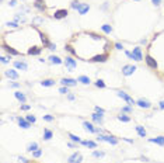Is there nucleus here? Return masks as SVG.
<instances>
[{"instance_id":"f257e3e1","label":"nucleus","mask_w":164,"mask_h":163,"mask_svg":"<svg viewBox=\"0 0 164 163\" xmlns=\"http://www.w3.org/2000/svg\"><path fill=\"white\" fill-rule=\"evenodd\" d=\"M97 141L98 142H108L111 145H117L118 143V139L112 135H104L102 132L101 134H97Z\"/></svg>"},{"instance_id":"f03ea898","label":"nucleus","mask_w":164,"mask_h":163,"mask_svg":"<svg viewBox=\"0 0 164 163\" xmlns=\"http://www.w3.org/2000/svg\"><path fill=\"white\" fill-rule=\"evenodd\" d=\"M65 68L67 72H75L77 68V62L76 59H73L72 56H66L65 58Z\"/></svg>"},{"instance_id":"7ed1b4c3","label":"nucleus","mask_w":164,"mask_h":163,"mask_svg":"<svg viewBox=\"0 0 164 163\" xmlns=\"http://www.w3.org/2000/svg\"><path fill=\"white\" fill-rule=\"evenodd\" d=\"M132 56H133V61L140 62V61L143 59V49H142V46H136V48H133V49H132Z\"/></svg>"},{"instance_id":"20e7f679","label":"nucleus","mask_w":164,"mask_h":163,"mask_svg":"<svg viewBox=\"0 0 164 163\" xmlns=\"http://www.w3.org/2000/svg\"><path fill=\"white\" fill-rule=\"evenodd\" d=\"M1 48H3V49H4L7 54L10 55V56H11V55H14V56H18V55H21L20 52H18V51H17V49H16V48H13L11 45L6 44L4 41H1Z\"/></svg>"},{"instance_id":"39448f33","label":"nucleus","mask_w":164,"mask_h":163,"mask_svg":"<svg viewBox=\"0 0 164 163\" xmlns=\"http://www.w3.org/2000/svg\"><path fill=\"white\" fill-rule=\"evenodd\" d=\"M117 94H118V97H121L122 100H125V101H126L129 106H135V104H136V101H135V100H133V98H132L129 94H126L125 91L119 90V91H117Z\"/></svg>"},{"instance_id":"423d86ee","label":"nucleus","mask_w":164,"mask_h":163,"mask_svg":"<svg viewBox=\"0 0 164 163\" xmlns=\"http://www.w3.org/2000/svg\"><path fill=\"white\" fill-rule=\"evenodd\" d=\"M67 14H69V11L66 10V9H60V10H56L52 14V17H54L55 20H62V18H66L67 17Z\"/></svg>"},{"instance_id":"0eeeda50","label":"nucleus","mask_w":164,"mask_h":163,"mask_svg":"<svg viewBox=\"0 0 164 163\" xmlns=\"http://www.w3.org/2000/svg\"><path fill=\"white\" fill-rule=\"evenodd\" d=\"M146 63H147V66H149V68H152V69H154V70L159 68V63H157V61H156V59H154V58H153V56H152L150 54L146 55Z\"/></svg>"},{"instance_id":"6e6552de","label":"nucleus","mask_w":164,"mask_h":163,"mask_svg":"<svg viewBox=\"0 0 164 163\" xmlns=\"http://www.w3.org/2000/svg\"><path fill=\"white\" fill-rule=\"evenodd\" d=\"M136 70V66L135 65H125L122 66V75L123 76H131L133 75V72Z\"/></svg>"},{"instance_id":"1a4fd4ad","label":"nucleus","mask_w":164,"mask_h":163,"mask_svg":"<svg viewBox=\"0 0 164 163\" xmlns=\"http://www.w3.org/2000/svg\"><path fill=\"white\" fill-rule=\"evenodd\" d=\"M62 86H67V87H73L77 85V79H72V77H63L60 80Z\"/></svg>"},{"instance_id":"9d476101","label":"nucleus","mask_w":164,"mask_h":163,"mask_svg":"<svg viewBox=\"0 0 164 163\" xmlns=\"http://www.w3.org/2000/svg\"><path fill=\"white\" fill-rule=\"evenodd\" d=\"M81 162H83V156H81V153L79 152H75L67 159V163H81Z\"/></svg>"},{"instance_id":"9b49d317","label":"nucleus","mask_w":164,"mask_h":163,"mask_svg":"<svg viewBox=\"0 0 164 163\" xmlns=\"http://www.w3.org/2000/svg\"><path fill=\"white\" fill-rule=\"evenodd\" d=\"M34 7H35L38 11H41V13L46 11V9H48L44 0H35V1H34Z\"/></svg>"},{"instance_id":"f8f14e48","label":"nucleus","mask_w":164,"mask_h":163,"mask_svg":"<svg viewBox=\"0 0 164 163\" xmlns=\"http://www.w3.org/2000/svg\"><path fill=\"white\" fill-rule=\"evenodd\" d=\"M136 106H139L140 108H152V104H150V101L149 100H146V98H139L138 101H136Z\"/></svg>"},{"instance_id":"ddd939ff","label":"nucleus","mask_w":164,"mask_h":163,"mask_svg":"<svg viewBox=\"0 0 164 163\" xmlns=\"http://www.w3.org/2000/svg\"><path fill=\"white\" fill-rule=\"evenodd\" d=\"M108 58H109L108 52H105V54H100V55H97V56H94V58L91 59V62H100V63H102V62H105Z\"/></svg>"},{"instance_id":"4468645a","label":"nucleus","mask_w":164,"mask_h":163,"mask_svg":"<svg viewBox=\"0 0 164 163\" xmlns=\"http://www.w3.org/2000/svg\"><path fill=\"white\" fill-rule=\"evenodd\" d=\"M16 120H17V122H18V125H20L21 128H24V130H28V128H31V122H28L25 118H22V117H17Z\"/></svg>"},{"instance_id":"2eb2a0df","label":"nucleus","mask_w":164,"mask_h":163,"mask_svg":"<svg viewBox=\"0 0 164 163\" xmlns=\"http://www.w3.org/2000/svg\"><path fill=\"white\" fill-rule=\"evenodd\" d=\"M91 120L94 121L96 124L101 125V124L104 122V115H102V114H100V113H93V114H91Z\"/></svg>"},{"instance_id":"dca6fc26","label":"nucleus","mask_w":164,"mask_h":163,"mask_svg":"<svg viewBox=\"0 0 164 163\" xmlns=\"http://www.w3.org/2000/svg\"><path fill=\"white\" fill-rule=\"evenodd\" d=\"M14 68L18 69V70H27V69H28V65H27V62H24V61H14Z\"/></svg>"},{"instance_id":"f3484780","label":"nucleus","mask_w":164,"mask_h":163,"mask_svg":"<svg viewBox=\"0 0 164 163\" xmlns=\"http://www.w3.org/2000/svg\"><path fill=\"white\" fill-rule=\"evenodd\" d=\"M4 75L9 77V79H13V80H17L18 79V73L16 72V69H7L4 72Z\"/></svg>"},{"instance_id":"a211bd4d","label":"nucleus","mask_w":164,"mask_h":163,"mask_svg":"<svg viewBox=\"0 0 164 163\" xmlns=\"http://www.w3.org/2000/svg\"><path fill=\"white\" fill-rule=\"evenodd\" d=\"M83 127H84V130L88 131V132H91V134H96V131H97V127H94L91 122H88V121H83Z\"/></svg>"},{"instance_id":"6ab92c4d","label":"nucleus","mask_w":164,"mask_h":163,"mask_svg":"<svg viewBox=\"0 0 164 163\" xmlns=\"http://www.w3.org/2000/svg\"><path fill=\"white\" fill-rule=\"evenodd\" d=\"M90 10V6H88V3H80V6H79V9H77V11H79V14H86L87 11Z\"/></svg>"},{"instance_id":"aec40b11","label":"nucleus","mask_w":164,"mask_h":163,"mask_svg":"<svg viewBox=\"0 0 164 163\" xmlns=\"http://www.w3.org/2000/svg\"><path fill=\"white\" fill-rule=\"evenodd\" d=\"M14 96H16V98H17L21 104H24V103L27 101V96H25L24 93H21V91H18V90H17V91H14Z\"/></svg>"},{"instance_id":"412c9836","label":"nucleus","mask_w":164,"mask_h":163,"mask_svg":"<svg viewBox=\"0 0 164 163\" xmlns=\"http://www.w3.org/2000/svg\"><path fill=\"white\" fill-rule=\"evenodd\" d=\"M14 21L16 23H27V17H25V14L24 13H18V14H16L14 16Z\"/></svg>"},{"instance_id":"4be33fe9","label":"nucleus","mask_w":164,"mask_h":163,"mask_svg":"<svg viewBox=\"0 0 164 163\" xmlns=\"http://www.w3.org/2000/svg\"><path fill=\"white\" fill-rule=\"evenodd\" d=\"M48 61H49L52 65H60V63H62V59H60L59 56H56V55H51V56L48 58Z\"/></svg>"},{"instance_id":"5701e85b","label":"nucleus","mask_w":164,"mask_h":163,"mask_svg":"<svg viewBox=\"0 0 164 163\" xmlns=\"http://www.w3.org/2000/svg\"><path fill=\"white\" fill-rule=\"evenodd\" d=\"M80 143L83 146H86V148H91V149H96L97 148V142H94V141H81Z\"/></svg>"},{"instance_id":"b1692460","label":"nucleus","mask_w":164,"mask_h":163,"mask_svg":"<svg viewBox=\"0 0 164 163\" xmlns=\"http://www.w3.org/2000/svg\"><path fill=\"white\" fill-rule=\"evenodd\" d=\"M136 128V132H138V135L140 136V138H146V130H144V127H142V125H136L135 127Z\"/></svg>"},{"instance_id":"393cba45","label":"nucleus","mask_w":164,"mask_h":163,"mask_svg":"<svg viewBox=\"0 0 164 163\" xmlns=\"http://www.w3.org/2000/svg\"><path fill=\"white\" fill-rule=\"evenodd\" d=\"M149 142H152V143H157V145H160V146H164V136H157V138H150Z\"/></svg>"},{"instance_id":"a878e982","label":"nucleus","mask_w":164,"mask_h":163,"mask_svg":"<svg viewBox=\"0 0 164 163\" xmlns=\"http://www.w3.org/2000/svg\"><path fill=\"white\" fill-rule=\"evenodd\" d=\"M37 149H39V146H38L37 142H30V143L27 145V151H28V152L33 153L34 151H37Z\"/></svg>"},{"instance_id":"bb28decb","label":"nucleus","mask_w":164,"mask_h":163,"mask_svg":"<svg viewBox=\"0 0 164 163\" xmlns=\"http://www.w3.org/2000/svg\"><path fill=\"white\" fill-rule=\"evenodd\" d=\"M55 83H56V82H55L54 79H44V80L41 82V85H42L44 87H51V86H55Z\"/></svg>"},{"instance_id":"cd10ccee","label":"nucleus","mask_w":164,"mask_h":163,"mask_svg":"<svg viewBox=\"0 0 164 163\" xmlns=\"http://www.w3.org/2000/svg\"><path fill=\"white\" fill-rule=\"evenodd\" d=\"M77 82H80V83H83V85H90V83H91V80H90L88 76H79L77 77Z\"/></svg>"},{"instance_id":"c85d7f7f","label":"nucleus","mask_w":164,"mask_h":163,"mask_svg":"<svg viewBox=\"0 0 164 163\" xmlns=\"http://www.w3.org/2000/svg\"><path fill=\"white\" fill-rule=\"evenodd\" d=\"M52 136H54L52 131L48 130V128H45V130H44V139H45V141H49V139H51Z\"/></svg>"},{"instance_id":"c756f323","label":"nucleus","mask_w":164,"mask_h":163,"mask_svg":"<svg viewBox=\"0 0 164 163\" xmlns=\"http://www.w3.org/2000/svg\"><path fill=\"white\" fill-rule=\"evenodd\" d=\"M101 30H102L105 34H111V33H112V27H111L109 24H104V25H101Z\"/></svg>"},{"instance_id":"7c9ffc66","label":"nucleus","mask_w":164,"mask_h":163,"mask_svg":"<svg viewBox=\"0 0 164 163\" xmlns=\"http://www.w3.org/2000/svg\"><path fill=\"white\" fill-rule=\"evenodd\" d=\"M117 118L119 121H122V122H129V121H131V117H128V115H125V114H119Z\"/></svg>"},{"instance_id":"2f4dec72","label":"nucleus","mask_w":164,"mask_h":163,"mask_svg":"<svg viewBox=\"0 0 164 163\" xmlns=\"http://www.w3.org/2000/svg\"><path fill=\"white\" fill-rule=\"evenodd\" d=\"M93 156H94V158H97V159H100V158H104V156H105V153L102 152V151H94V152H93Z\"/></svg>"},{"instance_id":"473e14b6","label":"nucleus","mask_w":164,"mask_h":163,"mask_svg":"<svg viewBox=\"0 0 164 163\" xmlns=\"http://www.w3.org/2000/svg\"><path fill=\"white\" fill-rule=\"evenodd\" d=\"M44 23V18H41V17H35L33 20V25H39V24H42Z\"/></svg>"},{"instance_id":"72a5a7b5","label":"nucleus","mask_w":164,"mask_h":163,"mask_svg":"<svg viewBox=\"0 0 164 163\" xmlns=\"http://www.w3.org/2000/svg\"><path fill=\"white\" fill-rule=\"evenodd\" d=\"M9 28H14V30H18V23H16V21H11V23H7L6 24Z\"/></svg>"},{"instance_id":"f704fd0d","label":"nucleus","mask_w":164,"mask_h":163,"mask_svg":"<svg viewBox=\"0 0 164 163\" xmlns=\"http://www.w3.org/2000/svg\"><path fill=\"white\" fill-rule=\"evenodd\" d=\"M59 93H60V94H69V93H70V91H69V87L62 86L60 89H59Z\"/></svg>"},{"instance_id":"c9c22d12","label":"nucleus","mask_w":164,"mask_h":163,"mask_svg":"<svg viewBox=\"0 0 164 163\" xmlns=\"http://www.w3.org/2000/svg\"><path fill=\"white\" fill-rule=\"evenodd\" d=\"M41 155H42V149H37V151L33 152V158L38 159V158H41Z\"/></svg>"},{"instance_id":"e433bc0d","label":"nucleus","mask_w":164,"mask_h":163,"mask_svg":"<svg viewBox=\"0 0 164 163\" xmlns=\"http://www.w3.org/2000/svg\"><path fill=\"white\" fill-rule=\"evenodd\" d=\"M79 6H80V1H79V0H73V1L70 3V7H72V9H75V10L79 9Z\"/></svg>"},{"instance_id":"4c0bfd02","label":"nucleus","mask_w":164,"mask_h":163,"mask_svg":"<svg viewBox=\"0 0 164 163\" xmlns=\"http://www.w3.org/2000/svg\"><path fill=\"white\" fill-rule=\"evenodd\" d=\"M10 61H11L10 55H9V56H1V58H0V62H1V63H9Z\"/></svg>"},{"instance_id":"58836bf2","label":"nucleus","mask_w":164,"mask_h":163,"mask_svg":"<svg viewBox=\"0 0 164 163\" xmlns=\"http://www.w3.org/2000/svg\"><path fill=\"white\" fill-rule=\"evenodd\" d=\"M69 138H70L73 142H77V143H80V142H81V139H80L79 136H76V135H73V134H69Z\"/></svg>"},{"instance_id":"ea45409f","label":"nucleus","mask_w":164,"mask_h":163,"mask_svg":"<svg viewBox=\"0 0 164 163\" xmlns=\"http://www.w3.org/2000/svg\"><path fill=\"white\" fill-rule=\"evenodd\" d=\"M42 118H44V121H46V122H52V121H55L54 115H42Z\"/></svg>"},{"instance_id":"a19ab883","label":"nucleus","mask_w":164,"mask_h":163,"mask_svg":"<svg viewBox=\"0 0 164 163\" xmlns=\"http://www.w3.org/2000/svg\"><path fill=\"white\" fill-rule=\"evenodd\" d=\"M25 120L28 121V122H31V124H34V122H35V121H37V118H35V117H34V115H31V114H28V115H27V117H25Z\"/></svg>"},{"instance_id":"79ce46f5","label":"nucleus","mask_w":164,"mask_h":163,"mask_svg":"<svg viewBox=\"0 0 164 163\" xmlns=\"http://www.w3.org/2000/svg\"><path fill=\"white\" fill-rule=\"evenodd\" d=\"M17 159H18V162L20 163H31L27 158H24V156H17Z\"/></svg>"},{"instance_id":"37998d69","label":"nucleus","mask_w":164,"mask_h":163,"mask_svg":"<svg viewBox=\"0 0 164 163\" xmlns=\"http://www.w3.org/2000/svg\"><path fill=\"white\" fill-rule=\"evenodd\" d=\"M121 111L122 113H132V106H125V107H122Z\"/></svg>"},{"instance_id":"c03bdc74","label":"nucleus","mask_w":164,"mask_h":163,"mask_svg":"<svg viewBox=\"0 0 164 163\" xmlns=\"http://www.w3.org/2000/svg\"><path fill=\"white\" fill-rule=\"evenodd\" d=\"M96 86L101 87V89H104V87H105V83H104L102 80H97V82H96Z\"/></svg>"},{"instance_id":"a18cd8bd","label":"nucleus","mask_w":164,"mask_h":163,"mask_svg":"<svg viewBox=\"0 0 164 163\" xmlns=\"http://www.w3.org/2000/svg\"><path fill=\"white\" fill-rule=\"evenodd\" d=\"M115 48H117L118 51H122V49H123V45L121 42H115Z\"/></svg>"},{"instance_id":"49530a36","label":"nucleus","mask_w":164,"mask_h":163,"mask_svg":"<svg viewBox=\"0 0 164 163\" xmlns=\"http://www.w3.org/2000/svg\"><path fill=\"white\" fill-rule=\"evenodd\" d=\"M30 108H31V106H28V104H21V110H22V111H28Z\"/></svg>"},{"instance_id":"de8ad7c7","label":"nucleus","mask_w":164,"mask_h":163,"mask_svg":"<svg viewBox=\"0 0 164 163\" xmlns=\"http://www.w3.org/2000/svg\"><path fill=\"white\" fill-rule=\"evenodd\" d=\"M48 49L49 51H56V44H49L48 45Z\"/></svg>"},{"instance_id":"09e8293b","label":"nucleus","mask_w":164,"mask_h":163,"mask_svg":"<svg viewBox=\"0 0 164 163\" xmlns=\"http://www.w3.org/2000/svg\"><path fill=\"white\" fill-rule=\"evenodd\" d=\"M152 3H153L156 7H157V6H160V4L163 3V0H152Z\"/></svg>"},{"instance_id":"8fccbe9b","label":"nucleus","mask_w":164,"mask_h":163,"mask_svg":"<svg viewBox=\"0 0 164 163\" xmlns=\"http://www.w3.org/2000/svg\"><path fill=\"white\" fill-rule=\"evenodd\" d=\"M96 113H100V114H104V113H105V110H104V108H101V107H98V106H97V107H96Z\"/></svg>"},{"instance_id":"3c124183","label":"nucleus","mask_w":164,"mask_h":163,"mask_svg":"<svg viewBox=\"0 0 164 163\" xmlns=\"http://www.w3.org/2000/svg\"><path fill=\"white\" fill-rule=\"evenodd\" d=\"M67 98H69L70 101H75V100H76V96H75V94H72V93H69V94H67Z\"/></svg>"},{"instance_id":"603ef678","label":"nucleus","mask_w":164,"mask_h":163,"mask_svg":"<svg viewBox=\"0 0 164 163\" xmlns=\"http://www.w3.org/2000/svg\"><path fill=\"white\" fill-rule=\"evenodd\" d=\"M9 6H10V7H14V6H17V0H10V1H9Z\"/></svg>"},{"instance_id":"864d4df0","label":"nucleus","mask_w":164,"mask_h":163,"mask_svg":"<svg viewBox=\"0 0 164 163\" xmlns=\"http://www.w3.org/2000/svg\"><path fill=\"white\" fill-rule=\"evenodd\" d=\"M125 55H126L129 59H133V56H132V52H131V51H125Z\"/></svg>"},{"instance_id":"5fc2aeb1","label":"nucleus","mask_w":164,"mask_h":163,"mask_svg":"<svg viewBox=\"0 0 164 163\" xmlns=\"http://www.w3.org/2000/svg\"><path fill=\"white\" fill-rule=\"evenodd\" d=\"M67 146H69V148H77V145L75 143V142H69V143H67Z\"/></svg>"},{"instance_id":"6e6d98bb","label":"nucleus","mask_w":164,"mask_h":163,"mask_svg":"<svg viewBox=\"0 0 164 163\" xmlns=\"http://www.w3.org/2000/svg\"><path fill=\"white\" fill-rule=\"evenodd\" d=\"M159 108L164 110V100H161V101H160V106H159Z\"/></svg>"},{"instance_id":"4d7b16f0","label":"nucleus","mask_w":164,"mask_h":163,"mask_svg":"<svg viewBox=\"0 0 164 163\" xmlns=\"http://www.w3.org/2000/svg\"><path fill=\"white\" fill-rule=\"evenodd\" d=\"M140 44H142V45H146V44H147V40H146V38H142V40H140Z\"/></svg>"},{"instance_id":"13d9d810","label":"nucleus","mask_w":164,"mask_h":163,"mask_svg":"<svg viewBox=\"0 0 164 163\" xmlns=\"http://www.w3.org/2000/svg\"><path fill=\"white\" fill-rule=\"evenodd\" d=\"M123 141L128 142V143H133V139H128V138H123Z\"/></svg>"},{"instance_id":"bf43d9fd","label":"nucleus","mask_w":164,"mask_h":163,"mask_svg":"<svg viewBox=\"0 0 164 163\" xmlns=\"http://www.w3.org/2000/svg\"><path fill=\"white\" fill-rule=\"evenodd\" d=\"M10 87H20L18 83H10Z\"/></svg>"},{"instance_id":"052dcab7","label":"nucleus","mask_w":164,"mask_h":163,"mask_svg":"<svg viewBox=\"0 0 164 163\" xmlns=\"http://www.w3.org/2000/svg\"><path fill=\"white\" fill-rule=\"evenodd\" d=\"M107 7H108V3H104V4H102V7H101V9H102V10H105V9H107Z\"/></svg>"},{"instance_id":"680f3d73","label":"nucleus","mask_w":164,"mask_h":163,"mask_svg":"<svg viewBox=\"0 0 164 163\" xmlns=\"http://www.w3.org/2000/svg\"><path fill=\"white\" fill-rule=\"evenodd\" d=\"M135 1H140V0H135Z\"/></svg>"},{"instance_id":"e2e57ef3","label":"nucleus","mask_w":164,"mask_h":163,"mask_svg":"<svg viewBox=\"0 0 164 163\" xmlns=\"http://www.w3.org/2000/svg\"><path fill=\"white\" fill-rule=\"evenodd\" d=\"M22 1H24V0H22Z\"/></svg>"}]
</instances>
